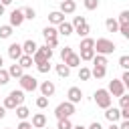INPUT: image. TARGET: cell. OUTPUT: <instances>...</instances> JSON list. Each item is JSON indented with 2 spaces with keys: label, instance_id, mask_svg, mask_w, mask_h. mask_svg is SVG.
I'll return each instance as SVG.
<instances>
[{
  "label": "cell",
  "instance_id": "obj_1",
  "mask_svg": "<svg viewBox=\"0 0 129 129\" xmlns=\"http://www.w3.org/2000/svg\"><path fill=\"white\" fill-rule=\"evenodd\" d=\"M24 103V91L22 89H14V91H10V95L4 99V109L8 111V109H16V107H20Z\"/></svg>",
  "mask_w": 129,
  "mask_h": 129
},
{
  "label": "cell",
  "instance_id": "obj_2",
  "mask_svg": "<svg viewBox=\"0 0 129 129\" xmlns=\"http://www.w3.org/2000/svg\"><path fill=\"white\" fill-rule=\"evenodd\" d=\"M115 50V42L113 40H109V38H97L95 40V52L97 54H111Z\"/></svg>",
  "mask_w": 129,
  "mask_h": 129
},
{
  "label": "cell",
  "instance_id": "obj_3",
  "mask_svg": "<svg viewBox=\"0 0 129 129\" xmlns=\"http://www.w3.org/2000/svg\"><path fill=\"white\" fill-rule=\"evenodd\" d=\"M93 97H95V103H97V107H101V109H109V107H111V101H113V97L109 95V91H107V89H97Z\"/></svg>",
  "mask_w": 129,
  "mask_h": 129
},
{
  "label": "cell",
  "instance_id": "obj_4",
  "mask_svg": "<svg viewBox=\"0 0 129 129\" xmlns=\"http://www.w3.org/2000/svg\"><path fill=\"white\" fill-rule=\"evenodd\" d=\"M42 36H44V44L48 46V48H56L58 46V30L54 28V26H46L44 30H42Z\"/></svg>",
  "mask_w": 129,
  "mask_h": 129
},
{
  "label": "cell",
  "instance_id": "obj_5",
  "mask_svg": "<svg viewBox=\"0 0 129 129\" xmlns=\"http://www.w3.org/2000/svg\"><path fill=\"white\" fill-rule=\"evenodd\" d=\"M73 113H75V105L71 101H64V103L56 105V109H54V117L56 119H71Z\"/></svg>",
  "mask_w": 129,
  "mask_h": 129
},
{
  "label": "cell",
  "instance_id": "obj_6",
  "mask_svg": "<svg viewBox=\"0 0 129 129\" xmlns=\"http://www.w3.org/2000/svg\"><path fill=\"white\" fill-rule=\"evenodd\" d=\"M50 58H52V48H48L46 44L38 46V48H36V52L32 54V60H34V64L46 62V60H50Z\"/></svg>",
  "mask_w": 129,
  "mask_h": 129
},
{
  "label": "cell",
  "instance_id": "obj_7",
  "mask_svg": "<svg viewBox=\"0 0 129 129\" xmlns=\"http://www.w3.org/2000/svg\"><path fill=\"white\" fill-rule=\"evenodd\" d=\"M18 81H20V89H22V91H36L38 85H40L32 75H22Z\"/></svg>",
  "mask_w": 129,
  "mask_h": 129
},
{
  "label": "cell",
  "instance_id": "obj_8",
  "mask_svg": "<svg viewBox=\"0 0 129 129\" xmlns=\"http://www.w3.org/2000/svg\"><path fill=\"white\" fill-rule=\"evenodd\" d=\"M109 95L111 97H121V95H125V87H123V83H121V79H113V81H109Z\"/></svg>",
  "mask_w": 129,
  "mask_h": 129
},
{
  "label": "cell",
  "instance_id": "obj_9",
  "mask_svg": "<svg viewBox=\"0 0 129 129\" xmlns=\"http://www.w3.org/2000/svg\"><path fill=\"white\" fill-rule=\"evenodd\" d=\"M38 89H40V95H42V97H48V99H50V97L54 95V91H56V87H54L52 81H42V83L38 85Z\"/></svg>",
  "mask_w": 129,
  "mask_h": 129
},
{
  "label": "cell",
  "instance_id": "obj_10",
  "mask_svg": "<svg viewBox=\"0 0 129 129\" xmlns=\"http://www.w3.org/2000/svg\"><path fill=\"white\" fill-rule=\"evenodd\" d=\"M67 97H69V101H71L73 105H77V103H81V99H83V91H81L79 87H71V89L67 91Z\"/></svg>",
  "mask_w": 129,
  "mask_h": 129
},
{
  "label": "cell",
  "instance_id": "obj_11",
  "mask_svg": "<svg viewBox=\"0 0 129 129\" xmlns=\"http://www.w3.org/2000/svg\"><path fill=\"white\" fill-rule=\"evenodd\" d=\"M22 22H24V14H22V10H12L10 12V26L14 28V26H22Z\"/></svg>",
  "mask_w": 129,
  "mask_h": 129
},
{
  "label": "cell",
  "instance_id": "obj_12",
  "mask_svg": "<svg viewBox=\"0 0 129 129\" xmlns=\"http://www.w3.org/2000/svg\"><path fill=\"white\" fill-rule=\"evenodd\" d=\"M22 54H24V52H22V44H18V42H12V44L8 46V56H10L12 60H18Z\"/></svg>",
  "mask_w": 129,
  "mask_h": 129
},
{
  "label": "cell",
  "instance_id": "obj_13",
  "mask_svg": "<svg viewBox=\"0 0 129 129\" xmlns=\"http://www.w3.org/2000/svg\"><path fill=\"white\" fill-rule=\"evenodd\" d=\"M105 117H107L109 123H117V121L121 119V109H117V107H109V109H105Z\"/></svg>",
  "mask_w": 129,
  "mask_h": 129
},
{
  "label": "cell",
  "instance_id": "obj_14",
  "mask_svg": "<svg viewBox=\"0 0 129 129\" xmlns=\"http://www.w3.org/2000/svg\"><path fill=\"white\" fill-rule=\"evenodd\" d=\"M30 123H32L34 129H44V127H46V115H44V113H34Z\"/></svg>",
  "mask_w": 129,
  "mask_h": 129
},
{
  "label": "cell",
  "instance_id": "obj_15",
  "mask_svg": "<svg viewBox=\"0 0 129 129\" xmlns=\"http://www.w3.org/2000/svg\"><path fill=\"white\" fill-rule=\"evenodd\" d=\"M58 10H60L62 14H73V12L77 10V2H75V0H62Z\"/></svg>",
  "mask_w": 129,
  "mask_h": 129
},
{
  "label": "cell",
  "instance_id": "obj_16",
  "mask_svg": "<svg viewBox=\"0 0 129 129\" xmlns=\"http://www.w3.org/2000/svg\"><path fill=\"white\" fill-rule=\"evenodd\" d=\"M48 22H50L52 26H58V24L64 22V14H62L60 10H52V12L48 14Z\"/></svg>",
  "mask_w": 129,
  "mask_h": 129
},
{
  "label": "cell",
  "instance_id": "obj_17",
  "mask_svg": "<svg viewBox=\"0 0 129 129\" xmlns=\"http://www.w3.org/2000/svg\"><path fill=\"white\" fill-rule=\"evenodd\" d=\"M56 30H58V34H60V36H71V34L75 32L73 24H71V22H67V20H64L62 24H58V26H56Z\"/></svg>",
  "mask_w": 129,
  "mask_h": 129
},
{
  "label": "cell",
  "instance_id": "obj_18",
  "mask_svg": "<svg viewBox=\"0 0 129 129\" xmlns=\"http://www.w3.org/2000/svg\"><path fill=\"white\" fill-rule=\"evenodd\" d=\"M36 48H38V44H36L34 40H24V42H22V52L28 54V56H32V54L36 52Z\"/></svg>",
  "mask_w": 129,
  "mask_h": 129
},
{
  "label": "cell",
  "instance_id": "obj_19",
  "mask_svg": "<svg viewBox=\"0 0 129 129\" xmlns=\"http://www.w3.org/2000/svg\"><path fill=\"white\" fill-rule=\"evenodd\" d=\"M64 64H67L69 69H75V67H81V56H79L77 52H73L71 56H67V60H64Z\"/></svg>",
  "mask_w": 129,
  "mask_h": 129
},
{
  "label": "cell",
  "instance_id": "obj_20",
  "mask_svg": "<svg viewBox=\"0 0 129 129\" xmlns=\"http://www.w3.org/2000/svg\"><path fill=\"white\" fill-rule=\"evenodd\" d=\"M8 75H10V77H14V79H20V77L24 75V69H22L20 64H16V62H14V64H10Z\"/></svg>",
  "mask_w": 129,
  "mask_h": 129
},
{
  "label": "cell",
  "instance_id": "obj_21",
  "mask_svg": "<svg viewBox=\"0 0 129 129\" xmlns=\"http://www.w3.org/2000/svg\"><path fill=\"white\" fill-rule=\"evenodd\" d=\"M54 71H56V75H58V77H62V79H67V77L71 75V69H69V67H67L64 62L56 64V67H54Z\"/></svg>",
  "mask_w": 129,
  "mask_h": 129
},
{
  "label": "cell",
  "instance_id": "obj_22",
  "mask_svg": "<svg viewBox=\"0 0 129 129\" xmlns=\"http://www.w3.org/2000/svg\"><path fill=\"white\" fill-rule=\"evenodd\" d=\"M14 111H16V117H18L20 121H26V119H28V115H30V111H28V107H24V105H20V107H16Z\"/></svg>",
  "mask_w": 129,
  "mask_h": 129
},
{
  "label": "cell",
  "instance_id": "obj_23",
  "mask_svg": "<svg viewBox=\"0 0 129 129\" xmlns=\"http://www.w3.org/2000/svg\"><path fill=\"white\" fill-rule=\"evenodd\" d=\"M105 26H107L109 32H119V22H117V18H107V20H105Z\"/></svg>",
  "mask_w": 129,
  "mask_h": 129
},
{
  "label": "cell",
  "instance_id": "obj_24",
  "mask_svg": "<svg viewBox=\"0 0 129 129\" xmlns=\"http://www.w3.org/2000/svg\"><path fill=\"white\" fill-rule=\"evenodd\" d=\"M97 52H95V48H83L81 50V60H93V56H95Z\"/></svg>",
  "mask_w": 129,
  "mask_h": 129
},
{
  "label": "cell",
  "instance_id": "obj_25",
  "mask_svg": "<svg viewBox=\"0 0 129 129\" xmlns=\"http://www.w3.org/2000/svg\"><path fill=\"white\" fill-rule=\"evenodd\" d=\"M18 64H20L22 69H28V67H32V64H34V60H32V56H28V54H22V56L18 58Z\"/></svg>",
  "mask_w": 129,
  "mask_h": 129
},
{
  "label": "cell",
  "instance_id": "obj_26",
  "mask_svg": "<svg viewBox=\"0 0 129 129\" xmlns=\"http://www.w3.org/2000/svg\"><path fill=\"white\" fill-rule=\"evenodd\" d=\"M107 75V67H93V71H91V77H95V79H103Z\"/></svg>",
  "mask_w": 129,
  "mask_h": 129
},
{
  "label": "cell",
  "instance_id": "obj_27",
  "mask_svg": "<svg viewBox=\"0 0 129 129\" xmlns=\"http://www.w3.org/2000/svg\"><path fill=\"white\" fill-rule=\"evenodd\" d=\"M93 64L95 67H107L109 62H107V56L105 54H95L93 56Z\"/></svg>",
  "mask_w": 129,
  "mask_h": 129
},
{
  "label": "cell",
  "instance_id": "obj_28",
  "mask_svg": "<svg viewBox=\"0 0 129 129\" xmlns=\"http://www.w3.org/2000/svg\"><path fill=\"white\" fill-rule=\"evenodd\" d=\"M22 14H24V20H34V18H36V10L30 8V6L22 8Z\"/></svg>",
  "mask_w": 129,
  "mask_h": 129
},
{
  "label": "cell",
  "instance_id": "obj_29",
  "mask_svg": "<svg viewBox=\"0 0 129 129\" xmlns=\"http://www.w3.org/2000/svg\"><path fill=\"white\" fill-rule=\"evenodd\" d=\"M75 32H77L79 36H83V38H87V36H89V32H91V26H89V24H83V26H79V28H75Z\"/></svg>",
  "mask_w": 129,
  "mask_h": 129
},
{
  "label": "cell",
  "instance_id": "obj_30",
  "mask_svg": "<svg viewBox=\"0 0 129 129\" xmlns=\"http://www.w3.org/2000/svg\"><path fill=\"white\" fill-rule=\"evenodd\" d=\"M89 79H91V69L81 67L79 69V81H89Z\"/></svg>",
  "mask_w": 129,
  "mask_h": 129
},
{
  "label": "cell",
  "instance_id": "obj_31",
  "mask_svg": "<svg viewBox=\"0 0 129 129\" xmlns=\"http://www.w3.org/2000/svg\"><path fill=\"white\" fill-rule=\"evenodd\" d=\"M10 36H12V26L10 24L0 26V38H10Z\"/></svg>",
  "mask_w": 129,
  "mask_h": 129
},
{
  "label": "cell",
  "instance_id": "obj_32",
  "mask_svg": "<svg viewBox=\"0 0 129 129\" xmlns=\"http://www.w3.org/2000/svg\"><path fill=\"white\" fill-rule=\"evenodd\" d=\"M79 48H81V50H83V48H95V38H89V36H87V38H83Z\"/></svg>",
  "mask_w": 129,
  "mask_h": 129
},
{
  "label": "cell",
  "instance_id": "obj_33",
  "mask_svg": "<svg viewBox=\"0 0 129 129\" xmlns=\"http://www.w3.org/2000/svg\"><path fill=\"white\" fill-rule=\"evenodd\" d=\"M117 22H119V26H123V24H129V10H121V14H119Z\"/></svg>",
  "mask_w": 129,
  "mask_h": 129
},
{
  "label": "cell",
  "instance_id": "obj_34",
  "mask_svg": "<svg viewBox=\"0 0 129 129\" xmlns=\"http://www.w3.org/2000/svg\"><path fill=\"white\" fill-rule=\"evenodd\" d=\"M36 69H38V73H42V75L50 73V60H46V62H40V64H36Z\"/></svg>",
  "mask_w": 129,
  "mask_h": 129
},
{
  "label": "cell",
  "instance_id": "obj_35",
  "mask_svg": "<svg viewBox=\"0 0 129 129\" xmlns=\"http://www.w3.org/2000/svg\"><path fill=\"white\" fill-rule=\"evenodd\" d=\"M56 129H73V123H71V119H58V125H56Z\"/></svg>",
  "mask_w": 129,
  "mask_h": 129
},
{
  "label": "cell",
  "instance_id": "obj_36",
  "mask_svg": "<svg viewBox=\"0 0 129 129\" xmlns=\"http://www.w3.org/2000/svg\"><path fill=\"white\" fill-rule=\"evenodd\" d=\"M83 4H85L87 10H97L99 8V0H83Z\"/></svg>",
  "mask_w": 129,
  "mask_h": 129
},
{
  "label": "cell",
  "instance_id": "obj_37",
  "mask_svg": "<svg viewBox=\"0 0 129 129\" xmlns=\"http://www.w3.org/2000/svg\"><path fill=\"white\" fill-rule=\"evenodd\" d=\"M119 67H121L123 71H129V54L119 56Z\"/></svg>",
  "mask_w": 129,
  "mask_h": 129
},
{
  "label": "cell",
  "instance_id": "obj_38",
  "mask_svg": "<svg viewBox=\"0 0 129 129\" xmlns=\"http://www.w3.org/2000/svg\"><path fill=\"white\" fill-rule=\"evenodd\" d=\"M8 81H10V75H8V71H6V69H0V87H4Z\"/></svg>",
  "mask_w": 129,
  "mask_h": 129
},
{
  "label": "cell",
  "instance_id": "obj_39",
  "mask_svg": "<svg viewBox=\"0 0 129 129\" xmlns=\"http://www.w3.org/2000/svg\"><path fill=\"white\" fill-rule=\"evenodd\" d=\"M83 24H87V18H85V16H75V18H73V28H79V26H83Z\"/></svg>",
  "mask_w": 129,
  "mask_h": 129
},
{
  "label": "cell",
  "instance_id": "obj_40",
  "mask_svg": "<svg viewBox=\"0 0 129 129\" xmlns=\"http://www.w3.org/2000/svg\"><path fill=\"white\" fill-rule=\"evenodd\" d=\"M36 107H38V109H46V107H48V97H42V95H40V97L36 99Z\"/></svg>",
  "mask_w": 129,
  "mask_h": 129
},
{
  "label": "cell",
  "instance_id": "obj_41",
  "mask_svg": "<svg viewBox=\"0 0 129 129\" xmlns=\"http://www.w3.org/2000/svg\"><path fill=\"white\" fill-rule=\"evenodd\" d=\"M73 54V48L71 46H64V48H60V58H62V62L67 60V56H71Z\"/></svg>",
  "mask_w": 129,
  "mask_h": 129
},
{
  "label": "cell",
  "instance_id": "obj_42",
  "mask_svg": "<svg viewBox=\"0 0 129 129\" xmlns=\"http://www.w3.org/2000/svg\"><path fill=\"white\" fill-rule=\"evenodd\" d=\"M119 105H121V109L129 107V95H121V97H119Z\"/></svg>",
  "mask_w": 129,
  "mask_h": 129
},
{
  "label": "cell",
  "instance_id": "obj_43",
  "mask_svg": "<svg viewBox=\"0 0 129 129\" xmlns=\"http://www.w3.org/2000/svg\"><path fill=\"white\" fill-rule=\"evenodd\" d=\"M119 32L123 34V38H127V40H129V24H123V26H119Z\"/></svg>",
  "mask_w": 129,
  "mask_h": 129
},
{
  "label": "cell",
  "instance_id": "obj_44",
  "mask_svg": "<svg viewBox=\"0 0 129 129\" xmlns=\"http://www.w3.org/2000/svg\"><path fill=\"white\" fill-rule=\"evenodd\" d=\"M121 83H123V87L129 91V71H125V73H123V77H121Z\"/></svg>",
  "mask_w": 129,
  "mask_h": 129
},
{
  "label": "cell",
  "instance_id": "obj_45",
  "mask_svg": "<svg viewBox=\"0 0 129 129\" xmlns=\"http://www.w3.org/2000/svg\"><path fill=\"white\" fill-rule=\"evenodd\" d=\"M16 129H34V127H32V123H30V121H20Z\"/></svg>",
  "mask_w": 129,
  "mask_h": 129
},
{
  "label": "cell",
  "instance_id": "obj_46",
  "mask_svg": "<svg viewBox=\"0 0 129 129\" xmlns=\"http://www.w3.org/2000/svg\"><path fill=\"white\" fill-rule=\"evenodd\" d=\"M87 129H103V127H101V123H99V121H93V123H91Z\"/></svg>",
  "mask_w": 129,
  "mask_h": 129
},
{
  "label": "cell",
  "instance_id": "obj_47",
  "mask_svg": "<svg viewBox=\"0 0 129 129\" xmlns=\"http://www.w3.org/2000/svg\"><path fill=\"white\" fill-rule=\"evenodd\" d=\"M121 119H129V107L121 109Z\"/></svg>",
  "mask_w": 129,
  "mask_h": 129
},
{
  "label": "cell",
  "instance_id": "obj_48",
  "mask_svg": "<svg viewBox=\"0 0 129 129\" xmlns=\"http://www.w3.org/2000/svg\"><path fill=\"white\" fill-rule=\"evenodd\" d=\"M119 129H129V119H123V123L119 125Z\"/></svg>",
  "mask_w": 129,
  "mask_h": 129
},
{
  "label": "cell",
  "instance_id": "obj_49",
  "mask_svg": "<svg viewBox=\"0 0 129 129\" xmlns=\"http://www.w3.org/2000/svg\"><path fill=\"white\" fill-rule=\"evenodd\" d=\"M6 117V109H4V105H0V119H4Z\"/></svg>",
  "mask_w": 129,
  "mask_h": 129
},
{
  "label": "cell",
  "instance_id": "obj_50",
  "mask_svg": "<svg viewBox=\"0 0 129 129\" xmlns=\"http://www.w3.org/2000/svg\"><path fill=\"white\" fill-rule=\"evenodd\" d=\"M0 4L2 6H8V4H12V0H0Z\"/></svg>",
  "mask_w": 129,
  "mask_h": 129
},
{
  "label": "cell",
  "instance_id": "obj_51",
  "mask_svg": "<svg viewBox=\"0 0 129 129\" xmlns=\"http://www.w3.org/2000/svg\"><path fill=\"white\" fill-rule=\"evenodd\" d=\"M107 129H119V125H117V123H111V125H109Z\"/></svg>",
  "mask_w": 129,
  "mask_h": 129
},
{
  "label": "cell",
  "instance_id": "obj_52",
  "mask_svg": "<svg viewBox=\"0 0 129 129\" xmlns=\"http://www.w3.org/2000/svg\"><path fill=\"white\" fill-rule=\"evenodd\" d=\"M73 129H87V127H83V125H75Z\"/></svg>",
  "mask_w": 129,
  "mask_h": 129
},
{
  "label": "cell",
  "instance_id": "obj_53",
  "mask_svg": "<svg viewBox=\"0 0 129 129\" xmlns=\"http://www.w3.org/2000/svg\"><path fill=\"white\" fill-rule=\"evenodd\" d=\"M2 14H4V6L0 4V16H2Z\"/></svg>",
  "mask_w": 129,
  "mask_h": 129
},
{
  "label": "cell",
  "instance_id": "obj_54",
  "mask_svg": "<svg viewBox=\"0 0 129 129\" xmlns=\"http://www.w3.org/2000/svg\"><path fill=\"white\" fill-rule=\"evenodd\" d=\"M2 64H4V58H2V56H0V69H2Z\"/></svg>",
  "mask_w": 129,
  "mask_h": 129
},
{
  "label": "cell",
  "instance_id": "obj_55",
  "mask_svg": "<svg viewBox=\"0 0 129 129\" xmlns=\"http://www.w3.org/2000/svg\"><path fill=\"white\" fill-rule=\"evenodd\" d=\"M58 2H62V0H58Z\"/></svg>",
  "mask_w": 129,
  "mask_h": 129
},
{
  "label": "cell",
  "instance_id": "obj_56",
  "mask_svg": "<svg viewBox=\"0 0 129 129\" xmlns=\"http://www.w3.org/2000/svg\"><path fill=\"white\" fill-rule=\"evenodd\" d=\"M6 129H10V127H6Z\"/></svg>",
  "mask_w": 129,
  "mask_h": 129
},
{
  "label": "cell",
  "instance_id": "obj_57",
  "mask_svg": "<svg viewBox=\"0 0 129 129\" xmlns=\"http://www.w3.org/2000/svg\"><path fill=\"white\" fill-rule=\"evenodd\" d=\"M44 129H48V127H44Z\"/></svg>",
  "mask_w": 129,
  "mask_h": 129
}]
</instances>
